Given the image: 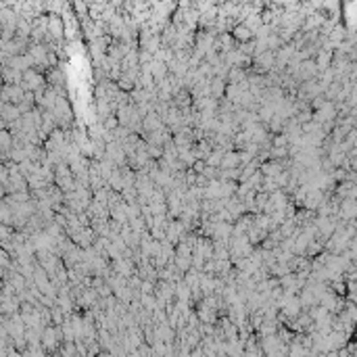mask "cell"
<instances>
[{"label":"cell","mask_w":357,"mask_h":357,"mask_svg":"<svg viewBox=\"0 0 357 357\" xmlns=\"http://www.w3.org/2000/svg\"><path fill=\"white\" fill-rule=\"evenodd\" d=\"M63 342V334H61V326H46L40 334V347L42 351L48 353H56Z\"/></svg>","instance_id":"1"},{"label":"cell","mask_w":357,"mask_h":357,"mask_svg":"<svg viewBox=\"0 0 357 357\" xmlns=\"http://www.w3.org/2000/svg\"><path fill=\"white\" fill-rule=\"evenodd\" d=\"M46 78L40 74V71H36V69H27L25 74H23V78H21V88H23V92H40V90H44L46 88Z\"/></svg>","instance_id":"2"},{"label":"cell","mask_w":357,"mask_h":357,"mask_svg":"<svg viewBox=\"0 0 357 357\" xmlns=\"http://www.w3.org/2000/svg\"><path fill=\"white\" fill-rule=\"evenodd\" d=\"M105 159L111 161L115 167H123V165H127L125 153H123V149H121L119 142H109V145H105Z\"/></svg>","instance_id":"3"},{"label":"cell","mask_w":357,"mask_h":357,"mask_svg":"<svg viewBox=\"0 0 357 357\" xmlns=\"http://www.w3.org/2000/svg\"><path fill=\"white\" fill-rule=\"evenodd\" d=\"M184 234H188V232L184 230V226H182L178 220H169V222H167V226H165V240L169 242V245L176 247Z\"/></svg>","instance_id":"4"},{"label":"cell","mask_w":357,"mask_h":357,"mask_svg":"<svg viewBox=\"0 0 357 357\" xmlns=\"http://www.w3.org/2000/svg\"><path fill=\"white\" fill-rule=\"evenodd\" d=\"M211 224H213V222H211ZM211 238H213V240H220V242H226V245H228V240L232 238V224H228V222L213 224Z\"/></svg>","instance_id":"5"},{"label":"cell","mask_w":357,"mask_h":357,"mask_svg":"<svg viewBox=\"0 0 357 357\" xmlns=\"http://www.w3.org/2000/svg\"><path fill=\"white\" fill-rule=\"evenodd\" d=\"M46 38L48 40H52V44H56V42H61V38H63V21L56 17V15H52V17H48V25H46Z\"/></svg>","instance_id":"6"},{"label":"cell","mask_w":357,"mask_h":357,"mask_svg":"<svg viewBox=\"0 0 357 357\" xmlns=\"http://www.w3.org/2000/svg\"><path fill=\"white\" fill-rule=\"evenodd\" d=\"M159 127H163V121L161 117L157 115V113H149V115L142 117V134H147V132H155V130H159Z\"/></svg>","instance_id":"7"},{"label":"cell","mask_w":357,"mask_h":357,"mask_svg":"<svg viewBox=\"0 0 357 357\" xmlns=\"http://www.w3.org/2000/svg\"><path fill=\"white\" fill-rule=\"evenodd\" d=\"M149 71H151V76H153L155 84H159L161 80L167 78V65L161 63V61H155V59H153V61L149 63Z\"/></svg>","instance_id":"8"},{"label":"cell","mask_w":357,"mask_h":357,"mask_svg":"<svg viewBox=\"0 0 357 357\" xmlns=\"http://www.w3.org/2000/svg\"><path fill=\"white\" fill-rule=\"evenodd\" d=\"M232 38H234V42H238V44H247V42L253 40V34L242 23H238V25L232 27Z\"/></svg>","instance_id":"9"},{"label":"cell","mask_w":357,"mask_h":357,"mask_svg":"<svg viewBox=\"0 0 357 357\" xmlns=\"http://www.w3.org/2000/svg\"><path fill=\"white\" fill-rule=\"evenodd\" d=\"M0 115H3L5 121L15 123V121L21 117V111H19L15 105H7V103H3V107H0Z\"/></svg>","instance_id":"10"},{"label":"cell","mask_w":357,"mask_h":357,"mask_svg":"<svg viewBox=\"0 0 357 357\" xmlns=\"http://www.w3.org/2000/svg\"><path fill=\"white\" fill-rule=\"evenodd\" d=\"M278 332V322L276 320H263V324L257 328V334L259 338H265V336H274Z\"/></svg>","instance_id":"11"},{"label":"cell","mask_w":357,"mask_h":357,"mask_svg":"<svg viewBox=\"0 0 357 357\" xmlns=\"http://www.w3.org/2000/svg\"><path fill=\"white\" fill-rule=\"evenodd\" d=\"M234 167H240V161H238V153H236V151H228V153L222 157L220 169H234Z\"/></svg>","instance_id":"12"},{"label":"cell","mask_w":357,"mask_h":357,"mask_svg":"<svg viewBox=\"0 0 357 357\" xmlns=\"http://www.w3.org/2000/svg\"><path fill=\"white\" fill-rule=\"evenodd\" d=\"M211 98L213 101H218V98H224V92H226V82L224 80H218V78H211Z\"/></svg>","instance_id":"13"},{"label":"cell","mask_w":357,"mask_h":357,"mask_svg":"<svg viewBox=\"0 0 357 357\" xmlns=\"http://www.w3.org/2000/svg\"><path fill=\"white\" fill-rule=\"evenodd\" d=\"M11 149V134L7 130H0V151Z\"/></svg>","instance_id":"14"}]
</instances>
